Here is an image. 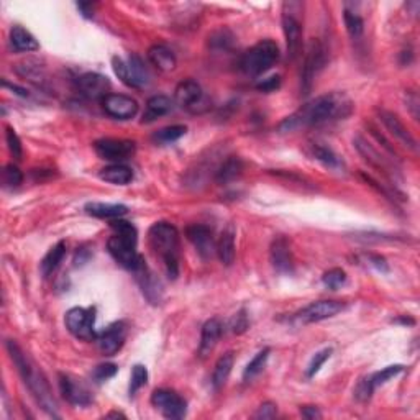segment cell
Segmentation results:
<instances>
[{"instance_id":"1","label":"cell","mask_w":420,"mask_h":420,"mask_svg":"<svg viewBox=\"0 0 420 420\" xmlns=\"http://www.w3.org/2000/svg\"><path fill=\"white\" fill-rule=\"evenodd\" d=\"M350 114L351 101L345 94H324V96L312 98L311 102H307L301 109L295 110L293 115L282 120L280 123V132L287 134V132L301 130V128L306 127L322 125V123L348 117Z\"/></svg>"},{"instance_id":"2","label":"cell","mask_w":420,"mask_h":420,"mask_svg":"<svg viewBox=\"0 0 420 420\" xmlns=\"http://www.w3.org/2000/svg\"><path fill=\"white\" fill-rule=\"evenodd\" d=\"M7 350L12 361L15 363L25 386H27L28 391L32 392V396L35 397L38 404L41 406V409L46 410L51 417H59L56 401H54L53 392H51L48 381L43 376V372L38 370L36 364L25 355V351L21 350L14 340L7 342Z\"/></svg>"},{"instance_id":"3","label":"cell","mask_w":420,"mask_h":420,"mask_svg":"<svg viewBox=\"0 0 420 420\" xmlns=\"http://www.w3.org/2000/svg\"><path fill=\"white\" fill-rule=\"evenodd\" d=\"M110 229L114 230V235L107 242V250L120 266L132 273L138 271L143 264H147V261L136 251L138 231L135 225L122 218H114L110 220Z\"/></svg>"},{"instance_id":"4","label":"cell","mask_w":420,"mask_h":420,"mask_svg":"<svg viewBox=\"0 0 420 420\" xmlns=\"http://www.w3.org/2000/svg\"><path fill=\"white\" fill-rule=\"evenodd\" d=\"M151 250L162 260L169 280L179 276V231L168 222H156L148 231Z\"/></svg>"},{"instance_id":"5","label":"cell","mask_w":420,"mask_h":420,"mask_svg":"<svg viewBox=\"0 0 420 420\" xmlns=\"http://www.w3.org/2000/svg\"><path fill=\"white\" fill-rule=\"evenodd\" d=\"M280 61V46L273 40H263L251 46L240 59V70L250 77H258Z\"/></svg>"},{"instance_id":"6","label":"cell","mask_w":420,"mask_h":420,"mask_svg":"<svg viewBox=\"0 0 420 420\" xmlns=\"http://www.w3.org/2000/svg\"><path fill=\"white\" fill-rule=\"evenodd\" d=\"M302 12L304 3L289 0L282 3V32L286 36L287 56L295 59L302 50Z\"/></svg>"},{"instance_id":"7","label":"cell","mask_w":420,"mask_h":420,"mask_svg":"<svg viewBox=\"0 0 420 420\" xmlns=\"http://www.w3.org/2000/svg\"><path fill=\"white\" fill-rule=\"evenodd\" d=\"M112 67L123 84L134 89H143L149 84V71L138 54H130L127 59L114 56Z\"/></svg>"},{"instance_id":"8","label":"cell","mask_w":420,"mask_h":420,"mask_svg":"<svg viewBox=\"0 0 420 420\" xmlns=\"http://www.w3.org/2000/svg\"><path fill=\"white\" fill-rule=\"evenodd\" d=\"M64 324L66 328L76 338L84 342L97 340V330H96V308L94 307H72L66 312L64 317Z\"/></svg>"},{"instance_id":"9","label":"cell","mask_w":420,"mask_h":420,"mask_svg":"<svg viewBox=\"0 0 420 420\" xmlns=\"http://www.w3.org/2000/svg\"><path fill=\"white\" fill-rule=\"evenodd\" d=\"M97 156L102 160L114 162V165H122L123 161L130 160L136 151L135 141L130 140H118V138H102L94 143Z\"/></svg>"},{"instance_id":"10","label":"cell","mask_w":420,"mask_h":420,"mask_svg":"<svg viewBox=\"0 0 420 420\" xmlns=\"http://www.w3.org/2000/svg\"><path fill=\"white\" fill-rule=\"evenodd\" d=\"M325 64V51L319 41H311L308 45L306 58H304V66L301 72V89L304 96L311 92L312 84H314L315 76L322 70Z\"/></svg>"},{"instance_id":"11","label":"cell","mask_w":420,"mask_h":420,"mask_svg":"<svg viewBox=\"0 0 420 420\" xmlns=\"http://www.w3.org/2000/svg\"><path fill=\"white\" fill-rule=\"evenodd\" d=\"M344 308L345 304L342 301H317L301 308L294 317L299 324H317L332 319V317L340 314Z\"/></svg>"},{"instance_id":"12","label":"cell","mask_w":420,"mask_h":420,"mask_svg":"<svg viewBox=\"0 0 420 420\" xmlns=\"http://www.w3.org/2000/svg\"><path fill=\"white\" fill-rule=\"evenodd\" d=\"M151 404L156 407L166 419H182L186 415L187 404L179 394L169 389H156L151 394Z\"/></svg>"},{"instance_id":"13","label":"cell","mask_w":420,"mask_h":420,"mask_svg":"<svg viewBox=\"0 0 420 420\" xmlns=\"http://www.w3.org/2000/svg\"><path fill=\"white\" fill-rule=\"evenodd\" d=\"M76 87L83 97L91 98V101H102L105 96H109L110 81L109 77L98 74V72H85L77 77Z\"/></svg>"},{"instance_id":"14","label":"cell","mask_w":420,"mask_h":420,"mask_svg":"<svg viewBox=\"0 0 420 420\" xmlns=\"http://www.w3.org/2000/svg\"><path fill=\"white\" fill-rule=\"evenodd\" d=\"M174 102L182 109L191 110V112H200L199 107L205 104V96L202 92L199 83L192 79H186L182 83L178 84L174 91Z\"/></svg>"},{"instance_id":"15","label":"cell","mask_w":420,"mask_h":420,"mask_svg":"<svg viewBox=\"0 0 420 420\" xmlns=\"http://www.w3.org/2000/svg\"><path fill=\"white\" fill-rule=\"evenodd\" d=\"M101 102L105 114L117 120H130L138 112V102L123 94H109Z\"/></svg>"},{"instance_id":"16","label":"cell","mask_w":420,"mask_h":420,"mask_svg":"<svg viewBox=\"0 0 420 420\" xmlns=\"http://www.w3.org/2000/svg\"><path fill=\"white\" fill-rule=\"evenodd\" d=\"M59 389H61L64 399L72 406L85 407L92 404V396L89 389L79 379L72 378L70 375H64V372L59 375Z\"/></svg>"},{"instance_id":"17","label":"cell","mask_w":420,"mask_h":420,"mask_svg":"<svg viewBox=\"0 0 420 420\" xmlns=\"http://www.w3.org/2000/svg\"><path fill=\"white\" fill-rule=\"evenodd\" d=\"M186 237L194 245V248L202 256L204 260L212 258L213 253L217 251V243L213 240V231L209 227L196 224L186 229Z\"/></svg>"},{"instance_id":"18","label":"cell","mask_w":420,"mask_h":420,"mask_svg":"<svg viewBox=\"0 0 420 420\" xmlns=\"http://www.w3.org/2000/svg\"><path fill=\"white\" fill-rule=\"evenodd\" d=\"M127 335V327L123 322H117L110 325L109 328H105L104 332H101L97 335V346L101 350L102 355L105 357H112V355L118 353L120 348L123 346Z\"/></svg>"},{"instance_id":"19","label":"cell","mask_w":420,"mask_h":420,"mask_svg":"<svg viewBox=\"0 0 420 420\" xmlns=\"http://www.w3.org/2000/svg\"><path fill=\"white\" fill-rule=\"evenodd\" d=\"M355 148L357 151L361 154L364 158V161L370 162L375 169H378L379 173H383L384 176H392L396 173V168H392V165L384 158L383 153H379L366 138H363L361 135H358L357 138L353 140Z\"/></svg>"},{"instance_id":"20","label":"cell","mask_w":420,"mask_h":420,"mask_svg":"<svg viewBox=\"0 0 420 420\" xmlns=\"http://www.w3.org/2000/svg\"><path fill=\"white\" fill-rule=\"evenodd\" d=\"M269 258H271L273 268L280 274L294 273L293 253H291L289 242L284 237H276L273 240L271 248H269Z\"/></svg>"},{"instance_id":"21","label":"cell","mask_w":420,"mask_h":420,"mask_svg":"<svg viewBox=\"0 0 420 420\" xmlns=\"http://www.w3.org/2000/svg\"><path fill=\"white\" fill-rule=\"evenodd\" d=\"M379 118H381V122H383V125L388 128L389 132H391V135L394 136V138L399 140L404 147L412 149V151H417V148H419L417 140H415L412 134L407 130L406 125L401 122L399 117H397L396 114L388 112V110H379Z\"/></svg>"},{"instance_id":"22","label":"cell","mask_w":420,"mask_h":420,"mask_svg":"<svg viewBox=\"0 0 420 420\" xmlns=\"http://www.w3.org/2000/svg\"><path fill=\"white\" fill-rule=\"evenodd\" d=\"M173 105H174L173 98L168 96H162V94L149 97L147 101V107H145L143 117H141V123L156 122L158 118L168 115L171 110H173Z\"/></svg>"},{"instance_id":"23","label":"cell","mask_w":420,"mask_h":420,"mask_svg":"<svg viewBox=\"0 0 420 420\" xmlns=\"http://www.w3.org/2000/svg\"><path fill=\"white\" fill-rule=\"evenodd\" d=\"M134 274H135L136 281H138L141 291H143L145 297H147L151 304H160L161 294H162L161 282L154 277V274L149 271V268L147 266V264H143V266H141L138 271H135Z\"/></svg>"},{"instance_id":"24","label":"cell","mask_w":420,"mask_h":420,"mask_svg":"<svg viewBox=\"0 0 420 420\" xmlns=\"http://www.w3.org/2000/svg\"><path fill=\"white\" fill-rule=\"evenodd\" d=\"M222 332H224V325L218 319H210L204 324L202 333H200V345H199V355L202 358L210 355V351L216 348V345L220 340Z\"/></svg>"},{"instance_id":"25","label":"cell","mask_w":420,"mask_h":420,"mask_svg":"<svg viewBox=\"0 0 420 420\" xmlns=\"http://www.w3.org/2000/svg\"><path fill=\"white\" fill-rule=\"evenodd\" d=\"M148 59L161 72H171L176 67V63H178L173 50L166 45H153L148 50Z\"/></svg>"},{"instance_id":"26","label":"cell","mask_w":420,"mask_h":420,"mask_svg":"<svg viewBox=\"0 0 420 420\" xmlns=\"http://www.w3.org/2000/svg\"><path fill=\"white\" fill-rule=\"evenodd\" d=\"M85 213L96 218H105V220H114V218H122L128 212V207L123 204H104V202H89L85 204Z\"/></svg>"},{"instance_id":"27","label":"cell","mask_w":420,"mask_h":420,"mask_svg":"<svg viewBox=\"0 0 420 420\" xmlns=\"http://www.w3.org/2000/svg\"><path fill=\"white\" fill-rule=\"evenodd\" d=\"M17 74L23 79H27L28 83L35 85H43L46 83V67L45 64H41L36 59H27V61L19 63L15 66Z\"/></svg>"},{"instance_id":"28","label":"cell","mask_w":420,"mask_h":420,"mask_svg":"<svg viewBox=\"0 0 420 420\" xmlns=\"http://www.w3.org/2000/svg\"><path fill=\"white\" fill-rule=\"evenodd\" d=\"M217 255L224 266H231L235 261V229L229 225L222 231L220 238L217 242Z\"/></svg>"},{"instance_id":"29","label":"cell","mask_w":420,"mask_h":420,"mask_svg":"<svg viewBox=\"0 0 420 420\" xmlns=\"http://www.w3.org/2000/svg\"><path fill=\"white\" fill-rule=\"evenodd\" d=\"M10 45L17 53H30V51L40 50L36 38L33 36L28 30L20 27V25H15V27L10 30Z\"/></svg>"},{"instance_id":"30","label":"cell","mask_w":420,"mask_h":420,"mask_svg":"<svg viewBox=\"0 0 420 420\" xmlns=\"http://www.w3.org/2000/svg\"><path fill=\"white\" fill-rule=\"evenodd\" d=\"M98 178L115 186H127L134 181V171L125 165H110L98 173Z\"/></svg>"},{"instance_id":"31","label":"cell","mask_w":420,"mask_h":420,"mask_svg":"<svg viewBox=\"0 0 420 420\" xmlns=\"http://www.w3.org/2000/svg\"><path fill=\"white\" fill-rule=\"evenodd\" d=\"M64 256H66V243L58 242L51 250L46 253L45 258L41 260L40 263V271L43 274V277H50L56 269L59 268V264L63 263Z\"/></svg>"},{"instance_id":"32","label":"cell","mask_w":420,"mask_h":420,"mask_svg":"<svg viewBox=\"0 0 420 420\" xmlns=\"http://www.w3.org/2000/svg\"><path fill=\"white\" fill-rule=\"evenodd\" d=\"M235 358L233 353L231 351H227V353L222 355L220 358L217 359L216 368H213V375H212V386L216 391L222 388L227 383V379H229L231 368H233Z\"/></svg>"},{"instance_id":"33","label":"cell","mask_w":420,"mask_h":420,"mask_svg":"<svg viewBox=\"0 0 420 420\" xmlns=\"http://www.w3.org/2000/svg\"><path fill=\"white\" fill-rule=\"evenodd\" d=\"M243 171V162L237 156H230L220 165V168L216 171V182L217 184H229L240 178Z\"/></svg>"},{"instance_id":"34","label":"cell","mask_w":420,"mask_h":420,"mask_svg":"<svg viewBox=\"0 0 420 420\" xmlns=\"http://www.w3.org/2000/svg\"><path fill=\"white\" fill-rule=\"evenodd\" d=\"M402 370H404L402 364H392V366H386L381 371H376L372 372V375L366 376L364 381H366V386L370 388V391L375 392L376 388H379V386H383L388 383V381L396 378L397 375H401Z\"/></svg>"},{"instance_id":"35","label":"cell","mask_w":420,"mask_h":420,"mask_svg":"<svg viewBox=\"0 0 420 420\" xmlns=\"http://www.w3.org/2000/svg\"><path fill=\"white\" fill-rule=\"evenodd\" d=\"M312 154H314L317 161H320L324 166H327L330 169H344V161H342V158L338 156L332 148L325 147V145L320 143L312 145Z\"/></svg>"},{"instance_id":"36","label":"cell","mask_w":420,"mask_h":420,"mask_svg":"<svg viewBox=\"0 0 420 420\" xmlns=\"http://www.w3.org/2000/svg\"><path fill=\"white\" fill-rule=\"evenodd\" d=\"M186 132H187V128L184 125L165 127V128H161V130H158L156 134L153 135V141H154V143H160V145L174 143V141L182 138V136L186 135Z\"/></svg>"},{"instance_id":"37","label":"cell","mask_w":420,"mask_h":420,"mask_svg":"<svg viewBox=\"0 0 420 420\" xmlns=\"http://www.w3.org/2000/svg\"><path fill=\"white\" fill-rule=\"evenodd\" d=\"M269 353H271V350L269 348H264V350H261L260 353H256L255 358H253L251 361L246 364L245 371H243V379L251 381L253 378H256V376L263 371V368L266 366Z\"/></svg>"},{"instance_id":"38","label":"cell","mask_w":420,"mask_h":420,"mask_svg":"<svg viewBox=\"0 0 420 420\" xmlns=\"http://www.w3.org/2000/svg\"><path fill=\"white\" fill-rule=\"evenodd\" d=\"M344 20H345V27L348 35L353 38V40H359L363 36L364 32V21L361 17H359L357 12H351L348 8H345L344 12Z\"/></svg>"},{"instance_id":"39","label":"cell","mask_w":420,"mask_h":420,"mask_svg":"<svg viewBox=\"0 0 420 420\" xmlns=\"http://www.w3.org/2000/svg\"><path fill=\"white\" fill-rule=\"evenodd\" d=\"M148 381V370L143 366V364H135L134 371H132V379H130V388H128V392L130 396H134L147 384Z\"/></svg>"},{"instance_id":"40","label":"cell","mask_w":420,"mask_h":420,"mask_svg":"<svg viewBox=\"0 0 420 420\" xmlns=\"http://www.w3.org/2000/svg\"><path fill=\"white\" fill-rule=\"evenodd\" d=\"M322 282L325 284V287H328V289L337 291L338 287H342L346 282V273L340 268H333L324 274Z\"/></svg>"},{"instance_id":"41","label":"cell","mask_w":420,"mask_h":420,"mask_svg":"<svg viewBox=\"0 0 420 420\" xmlns=\"http://www.w3.org/2000/svg\"><path fill=\"white\" fill-rule=\"evenodd\" d=\"M2 181L3 186L14 189V187H19L23 182V174H21V171L17 166L7 165L2 171Z\"/></svg>"},{"instance_id":"42","label":"cell","mask_w":420,"mask_h":420,"mask_svg":"<svg viewBox=\"0 0 420 420\" xmlns=\"http://www.w3.org/2000/svg\"><path fill=\"white\" fill-rule=\"evenodd\" d=\"M209 40H210V46H212L213 50H220V51L222 50L227 51L231 45H233V35H231L229 30H218V32L213 33Z\"/></svg>"},{"instance_id":"43","label":"cell","mask_w":420,"mask_h":420,"mask_svg":"<svg viewBox=\"0 0 420 420\" xmlns=\"http://www.w3.org/2000/svg\"><path fill=\"white\" fill-rule=\"evenodd\" d=\"M117 371H118L117 364H114V363L98 364L96 370L92 371V379L96 381L97 384H102V383H105V381L112 379L114 376L117 375Z\"/></svg>"},{"instance_id":"44","label":"cell","mask_w":420,"mask_h":420,"mask_svg":"<svg viewBox=\"0 0 420 420\" xmlns=\"http://www.w3.org/2000/svg\"><path fill=\"white\" fill-rule=\"evenodd\" d=\"M332 351H333L332 348H325L314 355V358L311 359V363H308V366H307V378H314L317 372L320 371V368L324 366L325 361L332 357Z\"/></svg>"},{"instance_id":"45","label":"cell","mask_w":420,"mask_h":420,"mask_svg":"<svg viewBox=\"0 0 420 420\" xmlns=\"http://www.w3.org/2000/svg\"><path fill=\"white\" fill-rule=\"evenodd\" d=\"M6 138H7L8 151H10L12 156H14L15 160H21V154H23V148H21V141L19 138V135L15 134L14 128H10V127L6 128Z\"/></svg>"},{"instance_id":"46","label":"cell","mask_w":420,"mask_h":420,"mask_svg":"<svg viewBox=\"0 0 420 420\" xmlns=\"http://www.w3.org/2000/svg\"><path fill=\"white\" fill-rule=\"evenodd\" d=\"M281 87V77L280 76H271L268 79H263L261 83L256 84V89L261 92H274Z\"/></svg>"},{"instance_id":"47","label":"cell","mask_w":420,"mask_h":420,"mask_svg":"<svg viewBox=\"0 0 420 420\" xmlns=\"http://www.w3.org/2000/svg\"><path fill=\"white\" fill-rule=\"evenodd\" d=\"M277 414V406L273 404V402H264V404H261L258 407V410H256L255 415L253 417L255 419H274Z\"/></svg>"},{"instance_id":"48","label":"cell","mask_w":420,"mask_h":420,"mask_svg":"<svg viewBox=\"0 0 420 420\" xmlns=\"http://www.w3.org/2000/svg\"><path fill=\"white\" fill-rule=\"evenodd\" d=\"M231 332L233 333H243L248 328V317L245 314V311H240L237 315L231 319Z\"/></svg>"},{"instance_id":"49","label":"cell","mask_w":420,"mask_h":420,"mask_svg":"<svg viewBox=\"0 0 420 420\" xmlns=\"http://www.w3.org/2000/svg\"><path fill=\"white\" fill-rule=\"evenodd\" d=\"M363 258L368 261V264H370V266L376 268L378 271H381V273H388L389 271L388 263H386V260L383 258V256L371 255V253H370V255H363Z\"/></svg>"},{"instance_id":"50","label":"cell","mask_w":420,"mask_h":420,"mask_svg":"<svg viewBox=\"0 0 420 420\" xmlns=\"http://www.w3.org/2000/svg\"><path fill=\"white\" fill-rule=\"evenodd\" d=\"M406 107L407 109L410 110V114H412V117H414V120H419V109H420V101H419V96H417V92H414V91H410V92H407V101H406Z\"/></svg>"},{"instance_id":"51","label":"cell","mask_w":420,"mask_h":420,"mask_svg":"<svg viewBox=\"0 0 420 420\" xmlns=\"http://www.w3.org/2000/svg\"><path fill=\"white\" fill-rule=\"evenodd\" d=\"M301 415L304 419H308V420L322 419V412H320L315 406H304L301 409Z\"/></svg>"},{"instance_id":"52","label":"cell","mask_w":420,"mask_h":420,"mask_svg":"<svg viewBox=\"0 0 420 420\" xmlns=\"http://www.w3.org/2000/svg\"><path fill=\"white\" fill-rule=\"evenodd\" d=\"M2 85L6 89H8V91H12V92L17 94V96H20V97H28L30 96V92L27 91V89L19 87V85H17V84H10L7 79H2Z\"/></svg>"},{"instance_id":"53","label":"cell","mask_w":420,"mask_h":420,"mask_svg":"<svg viewBox=\"0 0 420 420\" xmlns=\"http://www.w3.org/2000/svg\"><path fill=\"white\" fill-rule=\"evenodd\" d=\"M77 8L83 12V15L85 19H91L94 15V3H77Z\"/></svg>"},{"instance_id":"54","label":"cell","mask_w":420,"mask_h":420,"mask_svg":"<svg viewBox=\"0 0 420 420\" xmlns=\"http://www.w3.org/2000/svg\"><path fill=\"white\" fill-rule=\"evenodd\" d=\"M397 324H404V325H414V319H409V317H401V319L396 320Z\"/></svg>"}]
</instances>
